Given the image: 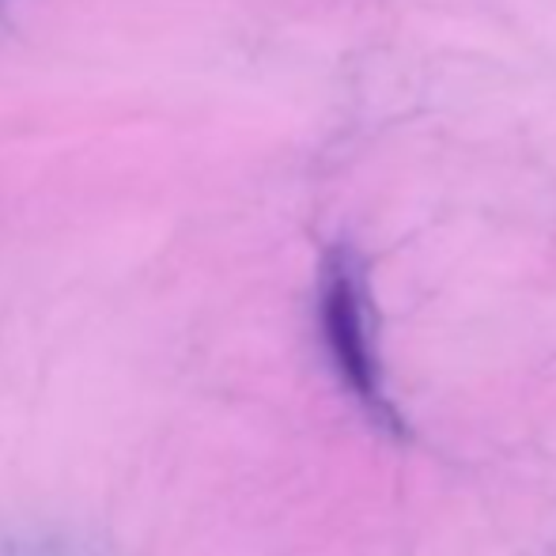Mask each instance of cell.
I'll return each mask as SVG.
<instances>
[{"instance_id":"1","label":"cell","mask_w":556,"mask_h":556,"mask_svg":"<svg viewBox=\"0 0 556 556\" xmlns=\"http://www.w3.org/2000/svg\"><path fill=\"white\" fill-rule=\"evenodd\" d=\"M318 315H323V337L330 349L337 375L344 387L364 402L379 420H390L394 409L382 397V375L375 359L371 323H367L364 280L349 250H333L323 269V295H318Z\"/></svg>"}]
</instances>
